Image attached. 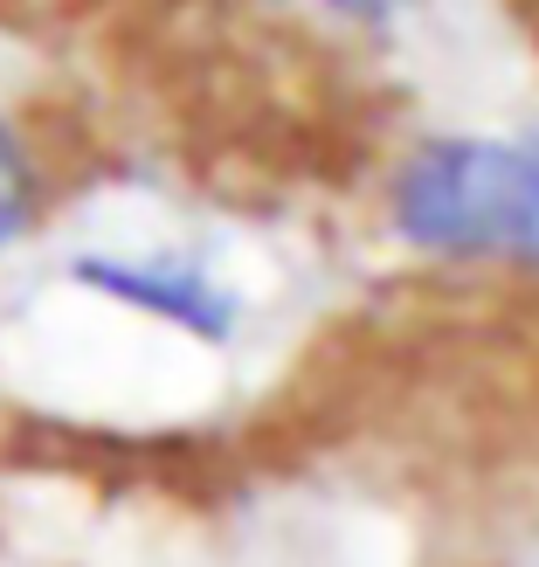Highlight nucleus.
<instances>
[{
  "label": "nucleus",
  "mask_w": 539,
  "mask_h": 567,
  "mask_svg": "<svg viewBox=\"0 0 539 567\" xmlns=\"http://www.w3.org/2000/svg\"><path fill=\"white\" fill-rule=\"evenodd\" d=\"M394 236L443 264L539 270V146L429 138L387 187Z\"/></svg>",
  "instance_id": "f257e3e1"
},
{
  "label": "nucleus",
  "mask_w": 539,
  "mask_h": 567,
  "mask_svg": "<svg viewBox=\"0 0 539 567\" xmlns=\"http://www.w3.org/2000/svg\"><path fill=\"white\" fill-rule=\"evenodd\" d=\"M35 208H42L35 153H28V138L14 132V118H0V249L35 229Z\"/></svg>",
  "instance_id": "7ed1b4c3"
},
{
  "label": "nucleus",
  "mask_w": 539,
  "mask_h": 567,
  "mask_svg": "<svg viewBox=\"0 0 539 567\" xmlns=\"http://www.w3.org/2000/svg\"><path fill=\"white\" fill-rule=\"evenodd\" d=\"M76 284L138 319L180 326L187 339H229L236 332V291L194 257H83Z\"/></svg>",
  "instance_id": "f03ea898"
},
{
  "label": "nucleus",
  "mask_w": 539,
  "mask_h": 567,
  "mask_svg": "<svg viewBox=\"0 0 539 567\" xmlns=\"http://www.w3.org/2000/svg\"><path fill=\"white\" fill-rule=\"evenodd\" d=\"M332 8H339V14H360V21H381L394 0H332Z\"/></svg>",
  "instance_id": "20e7f679"
}]
</instances>
